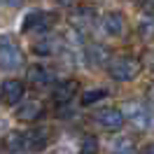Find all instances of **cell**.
Listing matches in <instances>:
<instances>
[{
  "label": "cell",
  "mask_w": 154,
  "mask_h": 154,
  "mask_svg": "<svg viewBox=\"0 0 154 154\" xmlns=\"http://www.w3.org/2000/svg\"><path fill=\"white\" fill-rule=\"evenodd\" d=\"M51 138V131L47 126H33L26 133H10L5 138V145L10 152H40L45 149Z\"/></svg>",
  "instance_id": "obj_1"
},
{
  "label": "cell",
  "mask_w": 154,
  "mask_h": 154,
  "mask_svg": "<svg viewBox=\"0 0 154 154\" xmlns=\"http://www.w3.org/2000/svg\"><path fill=\"white\" fill-rule=\"evenodd\" d=\"M140 70H143V63L135 56H126L124 54V56H112L107 61V72L117 82H131V79H135L140 75Z\"/></svg>",
  "instance_id": "obj_2"
},
{
  "label": "cell",
  "mask_w": 154,
  "mask_h": 154,
  "mask_svg": "<svg viewBox=\"0 0 154 154\" xmlns=\"http://www.w3.org/2000/svg\"><path fill=\"white\" fill-rule=\"evenodd\" d=\"M54 21H56V17L49 14V12H30L28 17L23 19V23H21V30L23 33H38V35H42L45 30H49L54 26Z\"/></svg>",
  "instance_id": "obj_3"
},
{
  "label": "cell",
  "mask_w": 154,
  "mask_h": 154,
  "mask_svg": "<svg viewBox=\"0 0 154 154\" xmlns=\"http://www.w3.org/2000/svg\"><path fill=\"white\" fill-rule=\"evenodd\" d=\"M119 112H122V119H128L133 126H138V131H145L149 126V112L140 103H135V100L124 103V105L119 107Z\"/></svg>",
  "instance_id": "obj_4"
},
{
  "label": "cell",
  "mask_w": 154,
  "mask_h": 154,
  "mask_svg": "<svg viewBox=\"0 0 154 154\" xmlns=\"http://www.w3.org/2000/svg\"><path fill=\"white\" fill-rule=\"evenodd\" d=\"M23 66V54L14 42H0V68L2 70H17Z\"/></svg>",
  "instance_id": "obj_5"
},
{
  "label": "cell",
  "mask_w": 154,
  "mask_h": 154,
  "mask_svg": "<svg viewBox=\"0 0 154 154\" xmlns=\"http://www.w3.org/2000/svg\"><path fill=\"white\" fill-rule=\"evenodd\" d=\"M94 122H96L100 128H105V131H119L122 124H124L122 112H119L117 107H103V110H98L96 115H94Z\"/></svg>",
  "instance_id": "obj_6"
},
{
  "label": "cell",
  "mask_w": 154,
  "mask_h": 154,
  "mask_svg": "<svg viewBox=\"0 0 154 154\" xmlns=\"http://www.w3.org/2000/svg\"><path fill=\"white\" fill-rule=\"evenodd\" d=\"M0 91H2V100L7 105H17L23 98V94H26V84L21 79H5L0 84Z\"/></svg>",
  "instance_id": "obj_7"
},
{
  "label": "cell",
  "mask_w": 154,
  "mask_h": 154,
  "mask_svg": "<svg viewBox=\"0 0 154 154\" xmlns=\"http://www.w3.org/2000/svg\"><path fill=\"white\" fill-rule=\"evenodd\" d=\"M77 91H79V82H77V79H66V82H61V84L51 91V98H54L56 105H66V103H70V100L77 96Z\"/></svg>",
  "instance_id": "obj_8"
},
{
  "label": "cell",
  "mask_w": 154,
  "mask_h": 154,
  "mask_svg": "<svg viewBox=\"0 0 154 154\" xmlns=\"http://www.w3.org/2000/svg\"><path fill=\"white\" fill-rule=\"evenodd\" d=\"M42 115H45V105H42L40 100H26V103L17 110V119H19V122H26V124L38 122Z\"/></svg>",
  "instance_id": "obj_9"
},
{
  "label": "cell",
  "mask_w": 154,
  "mask_h": 154,
  "mask_svg": "<svg viewBox=\"0 0 154 154\" xmlns=\"http://www.w3.org/2000/svg\"><path fill=\"white\" fill-rule=\"evenodd\" d=\"M54 79V72L45 66H30L28 68V82L33 87H47Z\"/></svg>",
  "instance_id": "obj_10"
},
{
  "label": "cell",
  "mask_w": 154,
  "mask_h": 154,
  "mask_svg": "<svg viewBox=\"0 0 154 154\" xmlns=\"http://www.w3.org/2000/svg\"><path fill=\"white\" fill-rule=\"evenodd\" d=\"M110 149H112V154H135V149H138V145H135V140L131 138V135H115L112 140H110Z\"/></svg>",
  "instance_id": "obj_11"
},
{
  "label": "cell",
  "mask_w": 154,
  "mask_h": 154,
  "mask_svg": "<svg viewBox=\"0 0 154 154\" xmlns=\"http://www.w3.org/2000/svg\"><path fill=\"white\" fill-rule=\"evenodd\" d=\"M91 66H107V61H110V49L103 47V45H89L87 47V54H84Z\"/></svg>",
  "instance_id": "obj_12"
},
{
  "label": "cell",
  "mask_w": 154,
  "mask_h": 154,
  "mask_svg": "<svg viewBox=\"0 0 154 154\" xmlns=\"http://www.w3.org/2000/svg\"><path fill=\"white\" fill-rule=\"evenodd\" d=\"M61 47V40L51 38V35H42L40 42L33 45V54H38V56H54Z\"/></svg>",
  "instance_id": "obj_13"
},
{
  "label": "cell",
  "mask_w": 154,
  "mask_h": 154,
  "mask_svg": "<svg viewBox=\"0 0 154 154\" xmlns=\"http://www.w3.org/2000/svg\"><path fill=\"white\" fill-rule=\"evenodd\" d=\"M103 28L107 35H122L124 33V17L119 12H107L103 17Z\"/></svg>",
  "instance_id": "obj_14"
},
{
  "label": "cell",
  "mask_w": 154,
  "mask_h": 154,
  "mask_svg": "<svg viewBox=\"0 0 154 154\" xmlns=\"http://www.w3.org/2000/svg\"><path fill=\"white\" fill-rule=\"evenodd\" d=\"M105 96H107V89H91V91H84V94H82V105L89 107V105H94V103H98V100H103Z\"/></svg>",
  "instance_id": "obj_15"
},
{
  "label": "cell",
  "mask_w": 154,
  "mask_h": 154,
  "mask_svg": "<svg viewBox=\"0 0 154 154\" xmlns=\"http://www.w3.org/2000/svg\"><path fill=\"white\" fill-rule=\"evenodd\" d=\"M98 152V140L96 135H87L82 140V154H96Z\"/></svg>",
  "instance_id": "obj_16"
}]
</instances>
